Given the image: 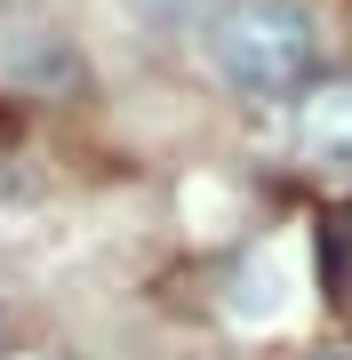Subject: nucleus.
<instances>
[{"label": "nucleus", "mask_w": 352, "mask_h": 360, "mask_svg": "<svg viewBox=\"0 0 352 360\" xmlns=\"http://www.w3.org/2000/svg\"><path fill=\"white\" fill-rule=\"evenodd\" d=\"M0 80L25 96H48V89H72L80 80V56L56 25H8L0 32Z\"/></svg>", "instance_id": "obj_3"}, {"label": "nucleus", "mask_w": 352, "mask_h": 360, "mask_svg": "<svg viewBox=\"0 0 352 360\" xmlns=\"http://www.w3.org/2000/svg\"><path fill=\"white\" fill-rule=\"evenodd\" d=\"M296 160L320 176H352V80H320L296 104Z\"/></svg>", "instance_id": "obj_2"}, {"label": "nucleus", "mask_w": 352, "mask_h": 360, "mask_svg": "<svg viewBox=\"0 0 352 360\" xmlns=\"http://www.w3.org/2000/svg\"><path fill=\"white\" fill-rule=\"evenodd\" d=\"M209 65L240 96H296L320 65V25L304 0H216Z\"/></svg>", "instance_id": "obj_1"}, {"label": "nucleus", "mask_w": 352, "mask_h": 360, "mask_svg": "<svg viewBox=\"0 0 352 360\" xmlns=\"http://www.w3.org/2000/svg\"><path fill=\"white\" fill-rule=\"evenodd\" d=\"M136 16L152 32H184V25H200V16H216V0H136Z\"/></svg>", "instance_id": "obj_4"}, {"label": "nucleus", "mask_w": 352, "mask_h": 360, "mask_svg": "<svg viewBox=\"0 0 352 360\" xmlns=\"http://www.w3.org/2000/svg\"><path fill=\"white\" fill-rule=\"evenodd\" d=\"M313 360H352V352H313Z\"/></svg>", "instance_id": "obj_5"}]
</instances>
